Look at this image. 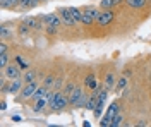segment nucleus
<instances>
[{
  "instance_id": "34",
  "label": "nucleus",
  "mask_w": 151,
  "mask_h": 127,
  "mask_svg": "<svg viewBox=\"0 0 151 127\" xmlns=\"http://www.w3.org/2000/svg\"><path fill=\"white\" fill-rule=\"evenodd\" d=\"M0 108H2V112H4V110L7 108V103H5V101H2V107H0Z\"/></svg>"
},
{
  "instance_id": "2",
  "label": "nucleus",
  "mask_w": 151,
  "mask_h": 127,
  "mask_svg": "<svg viewBox=\"0 0 151 127\" xmlns=\"http://www.w3.org/2000/svg\"><path fill=\"white\" fill-rule=\"evenodd\" d=\"M119 108H120V105H119V101H113L112 105L108 107V110L105 112L103 118L100 120V126H101V127L112 126V120H113V117H115V115L119 113Z\"/></svg>"
},
{
  "instance_id": "7",
  "label": "nucleus",
  "mask_w": 151,
  "mask_h": 127,
  "mask_svg": "<svg viewBox=\"0 0 151 127\" xmlns=\"http://www.w3.org/2000/svg\"><path fill=\"white\" fill-rule=\"evenodd\" d=\"M38 89V83L36 81H33V83H26L24 84V88L21 89V96L24 98V100H28V98H33L35 95V91Z\"/></svg>"
},
{
  "instance_id": "11",
  "label": "nucleus",
  "mask_w": 151,
  "mask_h": 127,
  "mask_svg": "<svg viewBox=\"0 0 151 127\" xmlns=\"http://www.w3.org/2000/svg\"><path fill=\"white\" fill-rule=\"evenodd\" d=\"M127 2V5L131 7V9H136V10H141L146 7V4H148V0H125Z\"/></svg>"
},
{
  "instance_id": "28",
  "label": "nucleus",
  "mask_w": 151,
  "mask_h": 127,
  "mask_svg": "<svg viewBox=\"0 0 151 127\" xmlns=\"http://www.w3.org/2000/svg\"><path fill=\"white\" fill-rule=\"evenodd\" d=\"M16 5H19V0H5V2L2 4L4 9H14Z\"/></svg>"
},
{
  "instance_id": "5",
  "label": "nucleus",
  "mask_w": 151,
  "mask_h": 127,
  "mask_svg": "<svg viewBox=\"0 0 151 127\" xmlns=\"http://www.w3.org/2000/svg\"><path fill=\"white\" fill-rule=\"evenodd\" d=\"M21 70H22V69L19 67L16 62H14V64H9L7 67L4 69V77H7L9 81L17 79V77H21Z\"/></svg>"
},
{
  "instance_id": "3",
  "label": "nucleus",
  "mask_w": 151,
  "mask_h": 127,
  "mask_svg": "<svg viewBox=\"0 0 151 127\" xmlns=\"http://www.w3.org/2000/svg\"><path fill=\"white\" fill-rule=\"evenodd\" d=\"M58 16H60V19H62V24L67 26V28H74L76 24H77V21L74 19V16H72L70 9H67V7H64V9L58 10Z\"/></svg>"
},
{
  "instance_id": "24",
  "label": "nucleus",
  "mask_w": 151,
  "mask_h": 127,
  "mask_svg": "<svg viewBox=\"0 0 151 127\" xmlns=\"http://www.w3.org/2000/svg\"><path fill=\"white\" fill-rule=\"evenodd\" d=\"M84 12H86V14H89V16H91V17H93L94 21L98 19V17H100V14H101V12L96 9V7H89V9H86Z\"/></svg>"
},
{
  "instance_id": "32",
  "label": "nucleus",
  "mask_w": 151,
  "mask_h": 127,
  "mask_svg": "<svg viewBox=\"0 0 151 127\" xmlns=\"http://www.w3.org/2000/svg\"><path fill=\"white\" fill-rule=\"evenodd\" d=\"M60 86H62V79H57V81H55V86H53V89H58Z\"/></svg>"
},
{
  "instance_id": "29",
  "label": "nucleus",
  "mask_w": 151,
  "mask_h": 127,
  "mask_svg": "<svg viewBox=\"0 0 151 127\" xmlns=\"http://www.w3.org/2000/svg\"><path fill=\"white\" fill-rule=\"evenodd\" d=\"M74 88H76L74 83H69V84H65V86H64V91H62V93H64V95H67V96H70V93L74 91Z\"/></svg>"
},
{
  "instance_id": "15",
  "label": "nucleus",
  "mask_w": 151,
  "mask_h": 127,
  "mask_svg": "<svg viewBox=\"0 0 151 127\" xmlns=\"http://www.w3.org/2000/svg\"><path fill=\"white\" fill-rule=\"evenodd\" d=\"M96 105H98V98H96V95H91V96H88V101H86V107L88 110H94L96 108Z\"/></svg>"
},
{
  "instance_id": "14",
  "label": "nucleus",
  "mask_w": 151,
  "mask_h": 127,
  "mask_svg": "<svg viewBox=\"0 0 151 127\" xmlns=\"http://www.w3.org/2000/svg\"><path fill=\"white\" fill-rule=\"evenodd\" d=\"M47 105H48V100H47V98H40V100H36V101H35L33 110H35V112H43Z\"/></svg>"
},
{
  "instance_id": "8",
  "label": "nucleus",
  "mask_w": 151,
  "mask_h": 127,
  "mask_svg": "<svg viewBox=\"0 0 151 127\" xmlns=\"http://www.w3.org/2000/svg\"><path fill=\"white\" fill-rule=\"evenodd\" d=\"M41 19H43V22L47 24V26H60L62 24V19H60V16L58 14H45V16H41Z\"/></svg>"
},
{
  "instance_id": "21",
  "label": "nucleus",
  "mask_w": 151,
  "mask_h": 127,
  "mask_svg": "<svg viewBox=\"0 0 151 127\" xmlns=\"http://www.w3.org/2000/svg\"><path fill=\"white\" fill-rule=\"evenodd\" d=\"M117 4H115V0H101L100 2V7L103 10H108V9H113Z\"/></svg>"
},
{
  "instance_id": "27",
  "label": "nucleus",
  "mask_w": 151,
  "mask_h": 127,
  "mask_svg": "<svg viewBox=\"0 0 151 127\" xmlns=\"http://www.w3.org/2000/svg\"><path fill=\"white\" fill-rule=\"evenodd\" d=\"M29 29H31V28H29V26L26 24V22L19 24V36H22V38H24V36H26V34L29 33Z\"/></svg>"
},
{
  "instance_id": "22",
  "label": "nucleus",
  "mask_w": 151,
  "mask_h": 127,
  "mask_svg": "<svg viewBox=\"0 0 151 127\" xmlns=\"http://www.w3.org/2000/svg\"><path fill=\"white\" fill-rule=\"evenodd\" d=\"M38 2L36 0H19V7L21 9H28V7H35Z\"/></svg>"
},
{
  "instance_id": "18",
  "label": "nucleus",
  "mask_w": 151,
  "mask_h": 127,
  "mask_svg": "<svg viewBox=\"0 0 151 127\" xmlns=\"http://www.w3.org/2000/svg\"><path fill=\"white\" fill-rule=\"evenodd\" d=\"M69 9H70V12H72L74 19L77 21V22H81V19H83V16H84V10L77 9V7H69Z\"/></svg>"
},
{
  "instance_id": "9",
  "label": "nucleus",
  "mask_w": 151,
  "mask_h": 127,
  "mask_svg": "<svg viewBox=\"0 0 151 127\" xmlns=\"http://www.w3.org/2000/svg\"><path fill=\"white\" fill-rule=\"evenodd\" d=\"M84 86L89 91H96V89L100 88V84H98V79H96V76L94 74H88L84 77Z\"/></svg>"
},
{
  "instance_id": "4",
  "label": "nucleus",
  "mask_w": 151,
  "mask_h": 127,
  "mask_svg": "<svg viewBox=\"0 0 151 127\" xmlns=\"http://www.w3.org/2000/svg\"><path fill=\"white\" fill-rule=\"evenodd\" d=\"M113 19H115V14H113L112 9H108V10H103V12L100 14V17L96 19V24H98L100 28H105V26L112 24Z\"/></svg>"
},
{
  "instance_id": "1",
  "label": "nucleus",
  "mask_w": 151,
  "mask_h": 127,
  "mask_svg": "<svg viewBox=\"0 0 151 127\" xmlns=\"http://www.w3.org/2000/svg\"><path fill=\"white\" fill-rule=\"evenodd\" d=\"M69 100H70V105L76 108H81V107H86V101H88V96H86L84 89H81L79 86H76L74 91L70 93V96H69Z\"/></svg>"
},
{
  "instance_id": "13",
  "label": "nucleus",
  "mask_w": 151,
  "mask_h": 127,
  "mask_svg": "<svg viewBox=\"0 0 151 127\" xmlns=\"http://www.w3.org/2000/svg\"><path fill=\"white\" fill-rule=\"evenodd\" d=\"M48 91H50V89H48V88H45L43 84H41V86H38V89L35 91V95H33V100L36 101V100H40V98H47Z\"/></svg>"
},
{
  "instance_id": "23",
  "label": "nucleus",
  "mask_w": 151,
  "mask_h": 127,
  "mask_svg": "<svg viewBox=\"0 0 151 127\" xmlns=\"http://www.w3.org/2000/svg\"><path fill=\"white\" fill-rule=\"evenodd\" d=\"M81 24H83V26H93L94 19L89 16V14H86V12H84V16H83V19H81Z\"/></svg>"
},
{
  "instance_id": "16",
  "label": "nucleus",
  "mask_w": 151,
  "mask_h": 127,
  "mask_svg": "<svg viewBox=\"0 0 151 127\" xmlns=\"http://www.w3.org/2000/svg\"><path fill=\"white\" fill-rule=\"evenodd\" d=\"M36 70H24V76H22V79H24V83H33V81H36Z\"/></svg>"
},
{
  "instance_id": "19",
  "label": "nucleus",
  "mask_w": 151,
  "mask_h": 127,
  "mask_svg": "<svg viewBox=\"0 0 151 127\" xmlns=\"http://www.w3.org/2000/svg\"><path fill=\"white\" fill-rule=\"evenodd\" d=\"M127 77H120V79H117V84H115V91H122V89L127 88Z\"/></svg>"
},
{
  "instance_id": "10",
  "label": "nucleus",
  "mask_w": 151,
  "mask_h": 127,
  "mask_svg": "<svg viewBox=\"0 0 151 127\" xmlns=\"http://www.w3.org/2000/svg\"><path fill=\"white\" fill-rule=\"evenodd\" d=\"M115 74L113 72H106V76H105V81H103V88H106L108 91H112L115 88Z\"/></svg>"
},
{
  "instance_id": "31",
  "label": "nucleus",
  "mask_w": 151,
  "mask_h": 127,
  "mask_svg": "<svg viewBox=\"0 0 151 127\" xmlns=\"http://www.w3.org/2000/svg\"><path fill=\"white\" fill-rule=\"evenodd\" d=\"M0 53H7V43L2 39V43H0Z\"/></svg>"
},
{
  "instance_id": "33",
  "label": "nucleus",
  "mask_w": 151,
  "mask_h": 127,
  "mask_svg": "<svg viewBox=\"0 0 151 127\" xmlns=\"http://www.w3.org/2000/svg\"><path fill=\"white\" fill-rule=\"evenodd\" d=\"M12 120H14V122H21V117H19V115H14V117H12Z\"/></svg>"
},
{
  "instance_id": "35",
  "label": "nucleus",
  "mask_w": 151,
  "mask_h": 127,
  "mask_svg": "<svg viewBox=\"0 0 151 127\" xmlns=\"http://www.w3.org/2000/svg\"><path fill=\"white\" fill-rule=\"evenodd\" d=\"M4 2H5V0H0V5H2V4H4Z\"/></svg>"
},
{
  "instance_id": "30",
  "label": "nucleus",
  "mask_w": 151,
  "mask_h": 127,
  "mask_svg": "<svg viewBox=\"0 0 151 127\" xmlns=\"http://www.w3.org/2000/svg\"><path fill=\"white\" fill-rule=\"evenodd\" d=\"M45 29H47V34L53 36V34L57 33V26H45Z\"/></svg>"
},
{
  "instance_id": "6",
  "label": "nucleus",
  "mask_w": 151,
  "mask_h": 127,
  "mask_svg": "<svg viewBox=\"0 0 151 127\" xmlns=\"http://www.w3.org/2000/svg\"><path fill=\"white\" fill-rule=\"evenodd\" d=\"M24 79L22 77H17V79H12L9 81V86H7V93L9 95H16V93H21V89L24 88Z\"/></svg>"
},
{
  "instance_id": "26",
  "label": "nucleus",
  "mask_w": 151,
  "mask_h": 127,
  "mask_svg": "<svg viewBox=\"0 0 151 127\" xmlns=\"http://www.w3.org/2000/svg\"><path fill=\"white\" fill-rule=\"evenodd\" d=\"M7 65H9V55L7 53H0V69L4 70Z\"/></svg>"
},
{
  "instance_id": "36",
  "label": "nucleus",
  "mask_w": 151,
  "mask_h": 127,
  "mask_svg": "<svg viewBox=\"0 0 151 127\" xmlns=\"http://www.w3.org/2000/svg\"><path fill=\"white\" fill-rule=\"evenodd\" d=\"M36 2H40V0H36Z\"/></svg>"
},
{
  "instance_id": "25",
  "label": "nucleus",
  "mask_w": 151,
  "mask_h": 127,
  "mask_svg": "<svg viewBox=\"0 0 151 127\" xmlns=\"http://www.w3.org/2000/svg\"><path fill=\"white\" fill-rule=\"evenodd\" d=\"M122 124H124V115L122 113H117L112 120V127H119V126H122Z\"/></svg>"
},
{
  "instance_id": "20",
  "label": "nucleus",
  "mask_w": 151,
  "mask_h": 127,
  "mask_svg": "<svg viewBox=\"0 0 151 127\" xmlns=\"http://www.w3.org/2000/svg\"><path fill=\"white\" fill-rule=\"evenodd\" d=\"M55 81L57 79L53 77V76H47V77L43 79V86L48 89H53V86H55Z\"/></svg>"
},
{
  "instance_id": "12",
  "label": "nucleus",
  "mask_w": 151,
  "mask_h": 127,
  "mask_svg": "<svg viewBox=\"0 0 151 127\" xmlns=\"http://www.w3.org/2000/svg\"><path fill=\"white\" fill-rule=\"evenodd\" d=\"M12 36H14V31L9 29L5 24H2L0 26V38L4 39V41H7V39H12Z\"/></svg>"
},
{
  "instance_id": "17",
  "label": "nucleus",
  "mask_w": 151,
  "mask_h": 127,
  "mask_svg": "<svg viewBox=\"0 0 151 127\" xmlns=\"http://www.w3.org/2000/svg\"><path fill=\"white\" fill-rule=\"evenodd\" d=\"M14 62H16V64H17L22 70H28V69H29V62H28V60H24L21 55H17V57L14 59Z\"/></svg>"
}]
</instances>
